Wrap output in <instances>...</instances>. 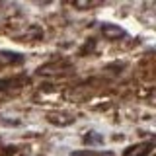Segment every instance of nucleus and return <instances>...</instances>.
Listing matches in <instances>:
<instances>
[{
  "label": "nucleus",
  "mask_w": 156,
  "mask_h": 156,
  "mask_svg": "<svg viewBox=\"0 0 156 156\" xmlns=\"http://www.w3.org/2000/svg\"><path fill=\"white\" fill-rule=\"evenodd\" d=\"M72 6H74V8H92L94 4H92V2H72Z\"/></svg>",
  "instance_id": "8"
},
{
  "label": "nucleus",
  "mask_w": 156,
  "mask_h": 156,
  "mask_svg": "<svg viewBox=\"0 0 156 156\" xmlns=\"http://www.w3.org/2000/svg\"><path fill=\"white\" fill-rule=\"evenodd\" d=\"M70 70H72V66L68 62H47V65L37 68V74L39 76H57V74L70 72Z\"/></svg>",
  "instance_id": "1"
},
{
  "label": "nucleus",
  "mask_w": 156,
  "mask_h": 156,
  "mask_svg": "<svg viewBox=\"0 0 156 156\" xmlns=\"http://www.w3.org/2000/svg\"><path fill=\"white\" fill-rule=\"evenodd\" d=\"M29 82L27 76H12V78H4L0 80V92H8V90H14V88H22Z\"/></svg>",
  "instance_id": "4"
},
{
  "label": "nucleus",
  "mask_w": 156,
  "mask_h": 156,
  "mask_svg": "<svg viewBox=\"0 0 156 156\" xmlns=\"http://www.w3.org/2000/svg\"><path fill=\"white\" fill-rule=\"evenodd\" d=\"M154 148L152 140H143V143H136L133 146L123 150V156H148V152Z\"/></svg>",
  "instance_id": "2"
},
{
  "label": "nucleus",
  "mask_w": 156,
  "mask_h": 156,
  "mask_svg": "<svg viewBox=\"0 0 156 156\" xmlns=\"http://www.w3.org/2000/svg\"><path fill=\"white\" fill-rule=\"evenodd\" d=\"M47 121L49 123H53V125H57V127H66V125H70L72 121H74V115H70V113H62V111H49L47 113Z\"/></svg>",
  "instance_id": "3"
},
{
  "label": "nucleus",
  "mask_w": 156,
  "mask_h": 156,
  "mask_svg": "<svg viewBox=\"0 0 156 156\" xmlns=\"http://www.w3.org/2000/svg\"><path fill=\"white\" fill-rule=\"evenodd\" d=\"M109 154L107 152H104V154H98V152H74V156H109Z\"/></svg>",
  "instance_id": "7"
},
{
  "label": "nucleus",
  "mask_w": 156,
  "mask_h": 156,
  "mask_svg": "<svg viewBox=\"0 0 156 156\" xmlns=\"http://www.w3.org/2000/svg\"><path fill=\"white\" fill-rule=\"evenodd\" d=\"M101 33H104L107 39H123L127 35L123 27L113 26V23H104V26H101Z\"/></svg>",
  "instance_id": "5"
},
{
  "label": "nucleus",
  "mask_w": 156,
  "mask_h": 156,
  "mask_svg": "<svg viewBox=\"0 0 156 156\" xmlns=\"http://www.w3.org/2000/svg\"><path fill=\"white\" fill-rule=\"evenodd\" d=\"M84 140H86V144H96V146H100V144H104V136H101L100 133H88L84 136Z\"/></svg>",
  "instance_id": "6"
}]
</instances>
